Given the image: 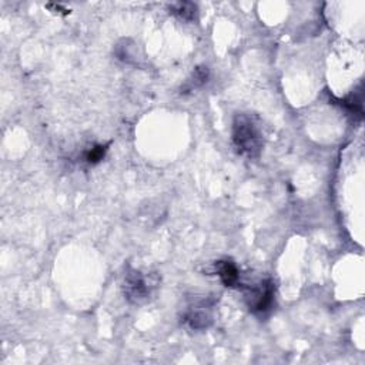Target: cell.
I'll return each mask as SVG.
<instances>
[{"mask_svg":"<svg viewBox=\"0 0 365 365\" xmlns=\"http://www.w3.org/2000/svg\"><path fill=\"white\" fill-rule=\"evenodd\" d=\"M244 299L248 309L254 315H267L275 301V284L271 278L258 281L254 285H248L244 292Z\"/></svg>","mask_w":365,"mask_h":365,"instance_id":"obj_3","label":"cell"},{"mask_svg":"<svg viewBox=\"0 0 365 365\" xmlns=\"http://www.w3.org/2000/svg\"><path fill=\"white\" fill-rule=\"evenodd\" d=\"M214 272L218 275L220 281L230 288L240 284V269L231 259H220L214 262Z\"/></svg>","mask_w":365,"mask_h":365,"instance_id":"obj_5","label":"cell"},{"mask_svg":"<svg viewBox=\"0 0 365 365\" xmlns=\"http://www.w3.org/2000/svg\"><path fill=\"white\" fill-rule=\"evenodd\" d=\"M231 143L237 154L245 158H257L261 154L264 145L262 131L251 114H235L231 130Z\"/></svg>","mask_w":365,"mask_h":365,"instance_id":"obj_1","label":"cell"},{"mask_svg":"<svg viewBox=\"0 0 365 365\" xmlns=\"http://www.w3.org/2000/svg\"><path fill=\"white\" fill-rule=\"evenodd\" d=\"M212 308H214V299H210V298L198 299L194 304L187 307V309L181 317V321L190 329H194V331L205 329L212 324Z\"/></svg>","mask_w":365,"mask_h":365,"instance_id":"obj_4","label":"cell"},{"mask_svg":"<svg viewBox=\"0 0 365 365\" xmlns=\"http://www.w3.org/2000/svg\"><path fill=\"white\" fill-rule=\"evenodd\" d=\"M107 150H108L107 144H96L91 148H88L87 151H84L83 158L88 165H96L104 158Z\"/></svg>","mask_w":365,"mask_h":365,"instance_id":"obj_8","label":"cell"},{"mask_svg":"<svg viewBox=\"0 0 365 365\" xmlns=\"http://www.w3.org/2000/svg\"><path fill=\"white\" fill-rule=\"evenodd\" d=\"M168 10L171 14L177 16L178 19L184 21H192L197 16V6L191 1H178L168 6Z\"/></svg>","mask_w":365,"mask_h":365,"instance_id":"obj_7","label":"cell"},{"mask_svg":"<svg viewBox=\"0 0 365 365\" xmlns=\"http://www.w3.org/2000/svg\"><path fill=\"white\" fill-rule=\"evenodd\" d=\"M158 287V278L155 274L143 272L135 268H128L123 278L124 298L134 305H141L150 301Z\"/></svg>","mask_w":365,"mask_h":365,"instance_id":"obj_2","label":"cell"},{"mask_svg":"<svg viewBox=\"0 0 365 365\" xmlns=\"http://www.w3.org/2000/svg\"><path fill=\"white\" fill-rule=\"evenodd\" d=\"M210 77V71L208 67L205 66H198L194 68V71L191 73V76L185 80V83L181 86V94H187V93H192L194 90L202 87Z\"/></svg>","mask_w":365,"mask_h":365,"instance_id":"obj_6","label":"cell"}]
</instances>
